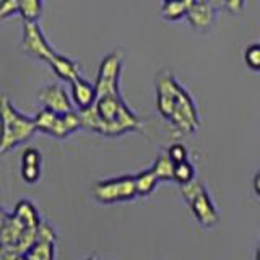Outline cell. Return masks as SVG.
Returning <instances> with one entry per match:
<instances>
[{
    "mask_svg": "<svg viewBox=\"0 0 260 260\" xmlns=\"http://www.w3.org/2000/svg\"><path fill=\"white\" fill-rule=\"evenodd\" d=\"M244 63L247 65V69L260 73V43H254L246 47L244 51Z\"/></svg>",
    "mask_w": 260,
    "mask_h": 260,
    "instance_id": "22",
    "label": "cell"
},
{
    "mask_svg": "<svg viewBox=\"0 0 260 260\" xmlns=\"http://www.w3.org/2000/svg\"><path fill=\"white\" fill-rule=\"evenodd\" d=\"M156 108L179 132L192 134L200 127L197 106L192 96L169 70H162L156 77Z\"/></svg>",
    "mask_w": 260,
    "mask_h": 260,
    "instance_id": "2",
    "label": "cell"
},
{
    "mask_svg": "<svg viewBox=\"0 0 260 260\" xmlns=\"http://www.w3.org/2000/svg\"><path fill=\"white\" fill-rule=\"evenodd\" d=\"M20 15L24 21H38L43 12V0H20Z\"/></svg>",
    "mask_w": 260,
    "mask_h": 260,
    "instance_id": "20",
    "label": "cell"
},
{
    "mask_svg": "<svg viewBox=\"0 0 260 260\" xmlns=\"http://www.w3.org/2000/svg\"><path fill=\"white\" fill-rule=\"evenodd\" d=\"M216 12L218 10L210 2H195L187 13V20L195 31L207 32L215 24Z\"/></svg>",
    "mask_w": 260,
    "mask_h": 260,
    "instance_id": "11",
    "label": "cell"
},
{
    "mask_svg": "<svg viewBox=\"0 0 260 260\" xmlns=\"http://www.w3.org/2000/svg\"><path fill=\"white\" fill-rule=\"evenodd\" d=\"M72 86V101L77 106V111H85L93 108L98 101V91L96 85L89 83L85 78H75L70 83Z\"/></svg>",
    "mask_w": 260,
    "mask_h": 260,
    "instance_id": "12",
    "label": "cell"
},
{
    "mask_svg": "<svg viewBox=\"0 0 260 260\" xmlns=\"http://www.w3.org/2000/svg\"><path fill=\"white\" fill-rule=\"evenodd\" d=\"M135 197H138L135 176H120V177L108 179V181L98 182L93 187V199L103 203V205L130 202Z\"/></svg>",
    "mask_w": 260,
    "mask_h": 260,
    "instance_id": "6",
    "label": "cell"
},
{
    "mask_svg": "<svg viewBox=\"0 0 260 260\" xmlns=\"http://www.w3.org/2000/svg\"><path fill=\"white\" fill-rule=\"evenodd\" d=\"M181 192L184 195L185 202L189 203L192 215L203 228H211L218 224L219 221L218 211L213 205V202H211L210 195L207 193L205 185L200 181L195 179V181L189 184L181 185Z\"/></svg>",
    "mask_w": 260,
    "mask_h": 260,
    "instance_id": "5",
    "label": "cell"
},
{
    "mask_svg": "<svg viewBox=\"0 0 260 260\" xmlns=\"http://www.w3.org/2000/svg\"><path fill=\"white\" fill-rule=\"evenodd\" d=\"M197 2H208V0H197Z\"/></svg>",
    "mask_w": 260,
    "mask_h": 260,
    "instance_id": "29",
    "label": "cell"
},
{
    "mask_svg": "<svg viewBox=\"0 0 260 260\" xmlns=\"http://www.w3.org/2000/svg\"><path fill=\"white\" fill-rule=\"evenodd\" d=\"M54 250H55V241L38 239L35 246L26 252V255L29 260H54Z\"/></svg>",
    "mask_w": 260,
    "mask_h": 260,
    "instance_id": "19",
    "label": "cell"
},
{
    "mask_svg": "<svg viewBox=\"0 0 260 260\" xmlns=\"http://www.w3.org/2000/svg\"><path fill=\"white\" fill-rule=\"evenodd\" d=\"M174 166H176V162L169 158V154L161 153L159 156L154 159L151 169L156 173L159 181H174Z\"/></svg>",
    "mask_w": 260,
    "mask_h": 260,
    "instance_id": "18",
    "label": "cell"
},
{
    "mask_svg": "<svg viewBox=\"0 0 260 260\" xmlns=\"http://www.w3.org/2000/svg\"><path fill=\"white\" fill-rule=\"evenodd\" d=\"M12 213L20 219V221L26 226V228H39L41 226V218H39V213L36 207L32 205L31 200H26L23 199L16 203V207L13 208Z\"/></svg>",
    "mask_w": 260,
    "mask_h": 260,
    "instance_id": "15",
    "label": "cell"
},
{
    "mask_svg": "<svg viewBox=\"0 0 260 260\" xmlns=\"http://www.w3.org/2000/svg\"><path fill=\"white\" fill-rule=\"evenodd\" d=\"M38 132L35 117H28L15 109V106L8 101V98L2 96V146L0 153L5 154L10 150L16 148L18 145Z\"/></svg>",
    "mask_w": 260,
    "mask_h": 260,
    "instance_id": "3",
    "label": "cell"
},
{
    "mask_svg": "<svg viewBox=\"0 0 260 260\" xmlns=\"http://www.w3.org/2000/svg\"><path fill=\"white\" fill-rule=\"evenodd\" d=\"M81 128L104 137H119L140 128V119L122 100L120 93L98 96L93 108L80 111Z\"/></svg>",
    "mask_w": 260,
    "mask_h": 260,
    "instance_id": "1",
    "label": "cell"
},
{
    "mask_svg": "<svg viewBox=\"0 0 260 260\" xmlns=\"http://www.w3.org/2000/svg\"><path fill=\"white\" fill-rule=\"evenodd\" d=\"M122 67H124V54L120 51L111 52L101 60L100 70H98V77L94 81L98 96L120 93L119 81H120Z\"/></svg>",
    "mask_w": 260,
    "mask_h": 260,
    "instance_id": "7",
    "label": "cell"
},
{
    "mask_svg": "<svg viewBox=\"0 0 260 260\" xmlns=\"http://www.w3.org/2000/svg\"><path fill=\"white\" fill-rule=\"evenodd\" d=\"M162 2H173V0H162Z\"/></svg>",
    "mask_w": 260,
    "mask_h": 260,
    "instance_id": "30",
    "label": "cell"
},
{
    "mask_svg": "<svg viewBox=\"0 0 260 260\" xmlns=\"http://www.w3.org/2000/svg\"><path fill=\"white\" fill-rule=\"evenodd\" d=\"M174 181L181 185L195 181V168L192 166V162L189 159L177 162L174 166Z\"/></svg>",
    "mask_w": 260,
    "mask_h": 260,
    "instance_id": "21",
    "label": "cell"
},
{
    "mask_svg": "<svg viewBox=\"0 0 260 260\" xmlns=\"http://www.w3.org/2000/svg\"><path fill=\"white\" fill-rule=\"evenodd\" d=\"M231 13H239L244 8V0H226V7Z\"/></svg>",
    "mask_w": 260,
    "mask_h": 260,
    "instance_id": "25",
    "label": "cell"
},
{
    "mask_svg": "<svg viewBox=\"0 0 260 260\" xmlns=\"http://www.w3.org/2000/svg\"><path fill=\"white\" fill-rule=\"evenodd\" d=\"M43 173V154L35 146H29L21 154V177L24 182L36 184Z\"/></svg>",
    "mask_w": 260,
    "mask_h": 260,
    "instance_id": "13",
    "label": "cell"
},
{
    "mask_svg": "<svg viewBox=\"0 0 260 260\" xmlns=\"http://www.w3.org/2000/svg\"><path fill=\"white\" fill-rule=\"evenodd\" d=\"M41 104L46 109H51L57 114H65L73 111V101L72 98L67 94L65 88L59 83L49 85L46 88H43L38 94Z\"/></svg>",
    "mask_w": 260,
    "mask_h": 260,
    "instance_id": "9",
    "label": "cell"
},
{
    "mask_svg": "<svg viewBox=\"0 0 260 260\" xmlns=\"http://www.w3.org/2000/svg\"><path fill=\"white\" fill-rule=\"evenodd\" d=\"M47 63L51 65V69L54 70L55 75L59 77L60 80H63V81H69V83H72L73 80L80 77L78 63L75 60L69 59V57L62 55V54H55Z\"/></svg>",
    "mask_w": 260,
    "mask_h": 260,
    "instance_id": "14",
    "label": "cell"
},
{
    "mask_svg": "<svg viewBox=\"0 0 260 260\" xmlns=\"http://www.w3.org/2000/svg\"><path fill=\"white\" fill-rule=\"evenodd\" d=\"M158 182H159V179L151 168L138 173L135 176V185H137L138 197H148L150 193H153L154 187L158 185Z\"/></svg>",
    "mask_w": 260,
    "mask_h": 260,
    "instance_id": "16",
    "label": "cell"
},
{
    "mask_svg": "<svg viewBox=\"0 0 260 260\" xmlns=\"http://www.w3.org/2000/svg\"><path fill=\"white\" fill-rule=\"evenodd\" d=\"M24 231H26V226L13 213H7L5 210H2V216H0V242H2V249L13 250L16 244L20 242Z\"/></svg>",
    "mask_w": 260,
    "mask_h": 260,
    "instance_id": "10",
    "label": "cell"
},
{
    "mask_svg": "<svg viewBox=\"0 0 260 260\" xmlns=\"http://www.w3.org/2000/svg\"><path fill=\"white\" fill-rule=\"evenodd\" d=\"M35 122H36L38 132L59 138V140L70 137L72 134H75L78 128H81L80 111H75V109L65 114H57L51 109L43 108L35 116Z\"/></svg>",
    "mask_w": 260,
    "mask_h": 260,
    "instance_id": "4",
    "label": "cell"
},
{
    "mask_svg": "<svg viewBox=\"0 0 260 260\" xmlns=\"http://www.w3.org/2000/svg\"><path fill=\"white\" fill-rule=\"evenodd\" d=\"M254 190H255V193H257V197L260 199V171L255 174V177H254Z\"/></svg>",
    "mask_w": 260,
    "mask_h": 260,
    "instance_id": "26",
    "label": "cell"
},
{
    "mask_svg": "<svg viewBox=\"0 0 260 260\" xmlns=\"http://www.w3.org/2000/svg\"><path fill=\"white\" fill-rule=\"evenodd\" d=\"M23 49L39 60L49 62L57 54L47 43L43 29L38 21L23 23Z\"/></svg>",
    "mask_w": 260,
    "mask_h": 260,
    "instance_id": "8",
    "label": "cell"
},
{
    "mask_svg": "<svg viewBox=\"0 0 260 260\" xmlns=\"http://www.w3.org/2000/svg\"><path fill=\"white\" fill-rule=\"evenodd\" d=\"M189 5L184 0H173V2H165L161 7V16L166 21H179L182 18H187L189 13Z\"/></svg>",
    "mask_w": 260,
    "mask_h": 260,
    "instance_id": "17",
    "label": "cell"
},
{
    "mask_svg": "<svg viewBox=\"0 0 260 260\" xmlns=\"http://www.w3.org/2000/svg\"><path fill=\"white\" fill-rule=\"evenodd\" d=\"M20 0H2V4H0V18H10L15 13H20Z\"/></svg>",
    "mask_w": 260,
    "mask_h": 260,
    "instance_id": "23",
    "label": "cell"
},
{
    "mask_svg": "<svg viewBox=\"0 0 260 260\" xmlns=\"http://www.w3.org/2000/svg\"><path fill=\"white\" fill-rule=\"evenodd\" d=\"M208 2L213 5L216 10H219V8H223V7H226V0H208Z\"/></svg>",
    "mask_w": 260,
    "mask_h": 260,
    "instance_id": "27",
    "label": "cell"
},
{
    "mask_svg": "<svg viewBox=\"0 0 260 260\" xmlns=\"http://www.w3.org/2000/svg\"><path fill=\"white\" fill-rule=\"evenodd\" d=\"M255 260H260V244H258V247H257V254H255Z\"/></svg>",
    "mask_w": 260,
    "mask_h": 260,
    "instance_id": "28",
    "label": "cell"
},
{
    "mask_svg": "<svg viewBox=\"0 0 260 260\" xmlns=\"http://www.w3.org/2000/svg\"><path fill=\"white\" fill-rule=\"evenodd\" d=\"M166 153L169 154V158L173 159V161L176 162V165H177V162L187 161V158H189V151H187L185 145H182V143H174V145H171Z\"/></svg>",
    "mask_w": 260,
    "mask_h": 260,
    "instance_id": "24",
    "label": "cell"
}]
</instances>
